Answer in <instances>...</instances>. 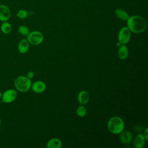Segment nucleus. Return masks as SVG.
Masks as SVG:
<instances>
[{
	"label": "nucleus",
	"mask_w": 148,
	"mask_h": 148,
	"mask_svg": "<svg viewBox=\"0 0 148 148\" xmlns=\"http://www.w3.org/2000/svg\"><path fill=\"white\" fill-rule=\"evenodd\" d=\"M127 25L131 32L135 34H140L146 30L147 22L143 17L134 15L130 16L127 20Z\"/></svg>",
	"instance_id": "nucleus-1"
},
{
	"label": "nucleus",
	"mask_w": 148,
	"mask_h": 148,
	"mask_svg": "<svg viewBox=\"0 0 148 148\" xmlns=\"http://www.w3.org/2000/svg\"><path fill=\"white\" fill-rule=\"evenodd\" d=\"M108 128L112 134H120L124 128V121L119 116H113L108 121Z\"/></svg>",
	"instance_id": "nucleus-2"
},
{
	"label": "nucleus",
	"mask_w": 148,
	"mask_h": 148,
	"mask_svg": "<svg viewBox=\"0 0 148 148\" xmlns=\"http://www.w3.org/2000/svg\"><path fill=\"white\" fill-rule=\"evenodd\" d=\"M15 88L20 92H25L31 87V80L27 76H20L16 78L14 82Z\"/></svg>",
	"instance_id": "nucleus-3"
},
{
	"label": "nucleus",
	"mask_w": 148,
	"mask_h": 148,
	"mask_svg": "<svg viewBox=\"0 0 148 148\" xmlns=\"http://www.w3.org/2000/svg\"><path fill=\"white\" fill-rule=\"evenodd\" d=\"M29 43L33 45H38L43 40V35L42 32L37 31L29 32L27 35V39Z\"/></svg>",
	"instance_id": "nucleus-4"
},
{
	"label": "nucleus",
	"mask_w": 148,
	"mask_h": 148,
	"mask_svg": "<svg viewBox=\"0 0 148 148\" xmlns=\"http://www.w3.org/2000/svg\"><path fill=\"white\" fill-rule=\"evenodd\" d=\"M131 38V31L127 28V27H123L118 34L119 42L122 45H125L128 43Z\"/></svg>",
	"instance_id": "nucleus-5"
},
{
	"label": "nucleus",
	"mask_w": 148,
	"mask_h": 148,
	"mask_svg": "<svg viewBox=\"0 0 148 148\" xmlns=\"http://www.w3.org/2000/svg\"><path fill=\"white\" fill-rule=\"evenodd\" d=\"M17 96V91L14 89H9L5 91L2 95V101L6 103L14 101Z\"/></svg>",
	"instance_id": "nucleus-6"
},
{
	"label": "nucleus",
	"mask_w": 148,
	"mask_h": 148,
	"mask_svg": "<svg viewBox=\"0 0 148 148\" xmlns=\"http://www.w3.org/2000/svg\"><path fill=\"white\" fill-rule=\"evenodd\" d=\"M11 17V11L9 8L5 5H0V21H6Z\"/></svg>",
	"instance_id": "nucleus-7"
},
{
	"label": "nucleus",
	"mask_w": 148,
	"mask_h": 148,
	"mask_svg": "<svg viewBox=\"0 0 148 148\" xmlns=\"http://www.w3.org/2000/svg\"><path fill=\"white\" fill-rule=\"evenodd\" d=\"M120 138L121 141L124 144H129L131 142L133 136L131 132L128 130L122 131L120 133Z\"/></svg>",
	"instance_id": "nucleus-8"
},
{
	"label": "nucleus",
	"mask_w": 148,
	"mask_h": 148,
	"mask_svg": "<svg viewBox=\"0 0 148 148\" xmlns=\"http://www.w3.org/2000/svg\"><path fill=\"white\" fill-rule=\"evenodd\" d=\"M32 90L36 93H41L43 92L46 88L45 83L42 81H36L31 84Z\"/></svg>",
	"instance_id": "nucleus-9"
},
{
	"label": "nucleus",
	"mask_w": 148,
	"mask_h": 148,
	"mask_svg": "<svg viewBox=\"0 0 148 148\" xmlns=\"http://www.w3.org/2000/svg\"><path fill=\"white\" fill-rule=\"evenodd\" d=\"M146 141V140L143 134H138L134 139V146L135 148H142L145 146Z\"/></svg>",
	"instance_id": "nucleus-10"
},
{
	"label": "nucleus",
	"mask_w": 148,
	"mask_h": 148,
	"mask_svg": "<svg viewBox=\"0 0 148 148\" xmlns=\"http://www.w3.org/2000/svg\"><path fill=\"white\" fill-rule=\"evenodd\" d=\"M90 96L89 94L87 91H81L77 96V99L79 102L82 105H85L88 103L89 101Z\"/></svg>",
	"instance_id": "nucleus-11"
},
{
	"label": "nucleus",
	"mask_w": 148,
	"mask_h": 148,
	"mask_svg": "<svg viewBox=\"0 0 148 148\" xmlns=\"http://www.w3.org/2000/svg\"><path fill=\"white\" fill-rule=\"evenodd\" d=\"M114 14L117 18L123 21H127L130 17V15L127 12L120 8H117L114 10Z\"/></svg>",
	"instance_id": "nucleus-12"
},
{
	"label": "nucleus",
	"mask_w": 148,
	"mask_h": 148,
	"mask_svg": "<svg viewBox=\"0 0 148 148\" xmlns=\"http://www.w3.org/2000/svg\"><path fill=\"white\" fill-rule=\"evenodd\" d=\"M29 43L25 39H21L18 44V50L20 53L24 54L28 51Z\"/></svg>",
	"instance_id": "nucleus-13"
},
{
	"label": "nucleus",
	"mask_w": 148,
	"mask_h": 148,
	"mask_svg": "<svg viewBox=\"0 0 148 148\" xmlns=\"http://www.w3.org/2000/svg\"><path fill=\"white\" fill-rule=\"evenodd\" d=\"M62 146V142L60 139L58 138L50 139L46 144L47 148H60Z\"/></svg>",
	"instance_id": "nucleus-14"
},
{
	"label": "nucleus",
	"mask_w": 148,
	"mask_h": 148,
	"mask_svg": "<svg viewBox=\"0 0 148 148\" xmlns=\"http://www.w3.org/2000/svg\"><path fill=\"white\" fill-rule=\"evenodd\" d=\"M118 56L121 60H125L128 56V49L125 45L120 46L118 51Z\"/></svg>",
	"instance_id": "nucleus-15"
},
{
	"label": "nucleus",
	"mask_w": 148,
	"mask_h": 148,
	"mask_svg": "<svg viewBox=\"0 0 148 148\" xmlns=\"http://www.w3.org/2000/svg\"><path fill=\"white\" fill-rule=\"evenodd\" d=\"M1 30L3 34H8L12 30V25L9 22H8L7 21H3L1 25Z\"/></svg>",
	"instance_id": "nucleus-16"
},
{
	"label": "nucleus",
	"mask_w": 148,
	"mask_h": 148,
	"mask_svg": "<svg viewBox=\"0 0 148 148\" xmlns=\"http://www.w3.org/2000/svg\"><path fill=\"white\" fill-rule=\"evenodd\" d=\"M18 32L23 36H27L29 33V30L27 26L21 25L18 28Z\"/></svg>",
	"instance_id": "nucleus-17"
},
{
	"label": "nucleus",
	"mask_w": 148,
	"mask_h": 148,
	"mask_svg": "<svg viewBox=\"0 0 148 148\" xmlns=\"http://www.w3.org/2000/svg\"><path fill=\"white\" fill-rule=\"evenodd\" d=\"M87 112L86 108L83 105H80L78 106V108L76 109V114L79 117H84Z\"/></svg>",
	"instance_id": "nucleus-18"
},
{
	"label": "nucleus",
	"mask_w": 148,
	"mask_h": 148,
	"mask_svg": "<svg viewBox=\"0 0 148 148\" xmlns=\"http://www.w3.org/2000/svg\"><path fill=\"white\" fill-rule=\"evenodd\" d=\"M16 16L18 18H19L20 19H24L28 17V12L26 10L20 9V10H18V12H17Z\"/></svg>",
	"instance_id": "nucleus-19"
},
{
	"label": "nucleus",
	"mask_w": 148,
	"mask_h": 148,
	"mask_svg": "<svg viewBox=\"0 0 148 148\" xmlns=\"http://www.w3.org/2000/svg\"><path fill=\"white\" fill-rule=\"evenodd\" d=\"M34 76V73L32 71H29L27 74V77L29 79H32Z\"/></svg>",
	"instance_id": "nucleus-20"
},
{
	"label": "nucleus",
	"mask_w": 148,
	"mask_h": 148,
	"mask_svg": "<svg viewBox=\"0 0 148 148\" xmlns=\"http://www.w3.org/2000/svg\"><path fill=\"white\" fill-rule=\"evenodd\" d=\"M145 138L146 139V140H148V128H146L144 131V134H143Z\"/></svg>",
	"instance_id": "nucleus-21"
},
{
	"label": "nucleus",
	"mask_w": 148,
	"mask_h": 148,
	"mask_svg": "<svg viewBox=\"0 0 148 148\" xmlns=\"http://www.w3.org/2000/svg\"><path fill=\"white\" fill-rule=\"evenodd\" d=\"M117 46H120L121 45V43H120L119 42H118V43H117Z\"/></svg>",
	"instance_id": "nucleus-22"
},
{
	"label": "nucleus",
	"mask_w": 148,
	"mask_h": 148,
	"mask_svg": "<svg viewBox=\"0 0 148 148\" xmlns=\"http://www.w3.org/2000/svg\"><path fill=\"white\" fill-rule=\"evenodd\" d=\"M2 94L1 91H0V98H1V97H2Z\"/></svg>",
	"instance_id": "nucleus-23"
},
{
	"label": "nucleus",
	"mask_w": 148,
	"mask_h": 148,
	"mask_svg": "<svg viewBox=\"0 0 148 148\" xmlns=\"http://www.w3.org/2000/svg\"><path fill=\"white\" fill-rule=\"evenodd\" d=\"M1 119L0 118V125H1Z\"/></svg>",
	"instance_id": "nucleus-24"
}]
</instances>
